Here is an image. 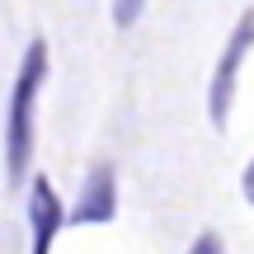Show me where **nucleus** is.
Here are the masks:
<instances>
[{
    "label": "nucleus",
    "mask_w": 254,
    "mask_h": 254,
    "mask_svg": "<svg viewBox=\"0 0 254 254\" xmlns=\"http://www.w3.org/2000/svg\"><path fill=\"white\" fill-rule=\"evenodd\" d=\"M189 254H221V240L207 231V236H198V240H193V250H189Z\"/></svg>",
    "instance_id": "423d86ee"
},
{
    "label": "nucleus",
    "mask_w": 254,
    "mask_h": 254,
    "mask_svg": "<svg viewBox=\"0 0 254 254\" xmlns=\"http://www.w3.org/2000/svg\"><path fill=\"white\" fill-rule=\"evenodd\" d=\"M118 212V189H113V170L109 165H94L85 174V189L75 198V207L66 212V226H94V221H113Z\"/></svg>",
    "instance_id": "7ed1b4c3"
},
{
    "label": "nucleus",
    "mask_w": 254,
    "mask_h": 254,
    "mask_svg": "<svg viewBox=\"0 0 254 254\" xmlns=\"http://www.w3.org/2000/svg\"><path fill=\"white\" fill-rule=\"evenodd\" d=\"M250 38H254V14H240L236 33H231V47H226V57H221L217 75H212V94H207V113H212L217 127L226 123V113H231L236 80H240V66H245V52H250Z\"/></svg>",
    "instance_id": "f03ea898"
},
{
    "label": "nucleus",
    "mask_w": 254,
    "mask_h": 254,
    "mask_svg": "<svg viewBox=\"0 0 254 254\" xmlns=\"http://www.w3.org/2000/svg\"><path fill=\"white\" fill-rule=\"evenodd\" d=\"M47 75V43L33 38L24 52V66L14 75L9 90V123H5V165H9V184H24L28 174V155H33V104H38V85Z\"/></svg>",
    "instance_id": "f257e3e1"
},
{
    "label": "nucleus",
    "mask_w": 254,
    "mask_h": 254,
    "mask_svg": "<svg viewBox=\"0 0 254 254\" xmlns=\"http://www.w3.org/2000/svg\"><path fill=\"white\" fill-rule=\"evenodd\" d=\"M62 226H66L62 198L52 193L47 179H33L28 184V236H33V250L28 254H52V240H57Z\"/></svg>",
    "instance_id": "20e7f679"
},
{
    "label": "nucleus",
    "mask_w": 254,
    "mask_h": 254,
    "mask_svg": "<svg viewBox=\"0 0 254 254\" xmlns=\"http://www.w3.org/2000/svg\"><path fill=\"white\" fill-rule=\"evenodd\" d=\"M146 0H113V19H118V28H132L136 19H141Z\"/></svg>",
    "instance_id": "39448f33"
}]
</instances>
